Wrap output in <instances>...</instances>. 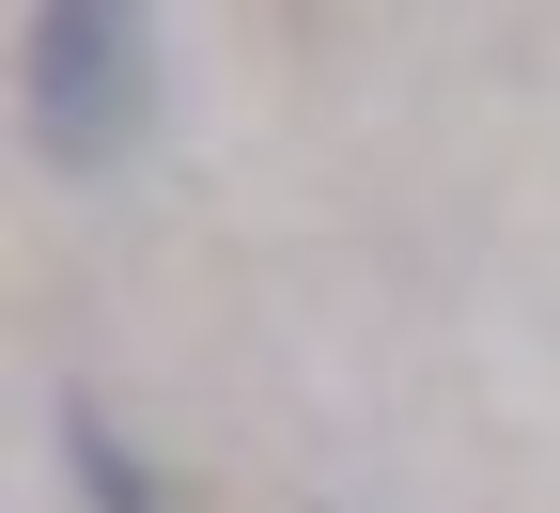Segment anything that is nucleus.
I'll return each instance as SVG.
<instances>
[{"label": "nucleus", "instance_id": "nucleus-1", "mask_svg": "<svg viewBox=\"0 0 560 513\" xmlns=\"http://www.w3.org/2000/svg\"><path fill=\"white\" fill-rule=\"evenodd\" d=\"M140 94H156V62H140V0H32V140L62 172H94L140 140Z\"/></svg>", "mask_w": 560, "mask_h": 513}, {"label": "nucleus", "instance_id": "nucleus-2", "mask_svg": "<svg viewBox=\"0 0 560 513\" xmlns=\"http://www.w3.org/2000/svg\"><path fill=\"white\" fill-rule=\"evenodd\" d=\"M62 435H79V498H94V513H156L140 452H109V420H94V405H62Z\"/></svg>", "mask_w": 560, "mask_h": 513}]
</instances>
